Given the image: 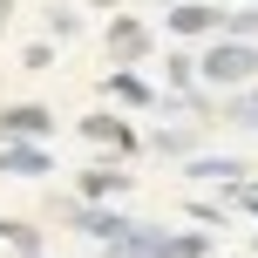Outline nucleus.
Instances as JSON below:
<instances>
[{"label": "nucleus", "instance_id": "3", "mask_svg": "<svg viewBox=\"0 0 258 258\" xmlns=\"http://www.w3.org/2000/svg\"><path fill=\"white\" fill-rule=\"evenodd\" d=\"M238 122H258V95H251V102H238Z\"/></svg>", "mask_w": 258, "mask_h": 258}, {"label": "nucleus", "instance_id": "1", "mask_svg": "<svg viewBox=\"0 0 258 258\" xmlns=\"http://www.w3.org/2000/svg\"><path fill=\"white\" fill-rule=\"evenodd\" d=\"M251 68H258V54H251V48H211L204 75H211V82H245Z\"/></svg>", "mask_w": 258, "mask_h": 258}, {"label": "nucleus", "instance_id": "2", "mask_svg": "<svg viewBox=\"0 0 258 258\" xmlns=\"http://www.w3.org/2000/svg\"><path fill=\"white\" fill-rule=\"evenodd\" d=\"M177 27L197 34V27H218V14H211V7H177Z\"/></svg>", "mask_w": 258, "mask_h": 258}]
</instances>
